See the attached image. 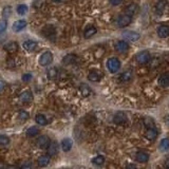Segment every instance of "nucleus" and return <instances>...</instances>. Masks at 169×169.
<instances>
[{
    "mask_svg": "<svg viewBox=\"0 0 169 169\" xmlns=\"http://www.w3.org/2000/svg\"><path fill=\"white\" fill-rule=\"evenodd\" d=\"M157 35L161 38H166V37L169 36V26H160L159 29H157Z\"/></svg>",
    "mask_w": 169,
    "mask_h": 169,
    "instance_id": "11",
    "label": "nucleus"
},
{
    "mask_svg": "<svg viewBox=\"0 0 169 169\" xmlns=\"http://www.w3.org/2000/svg\"><path fill=\"white\" fill-rule=\"evenodd\" d=\"M143 124L145 125V127H147L148 129L149 128H153L154 120H153V119H151V117H149V116H145L143 119Z\"/></svg>",
    "mask_w": 169,
    "mask_h": 169,
    "instance_id": "27",
    "label": "nucleus"
},
{
    "mask_svg": "<svg viewBox=\"0 0 169 169\" xmlns=\"http://www.w3.org/2000/svg\"><path fill=\"white\" fill-rule=\"evenodd\" d=\"M37 163H38V166H40V167L47 166L50 163V155H41L37 161Z\"/></svg>",
    "mask_w": 169,
    "mask_h": 169,
    "instance_id": "23",
    "label": "nucleus"
},
{
    "mask_svg": "<svg viewBox=\"0 0 169 169\" xmlns=\"http://www.w3.org/2000/svg\"><path fill=\"white\" fill-rule=\"evenodd\" d=\"M52 1H54V2H61L63 0H52Z\"/></svg>",
    "mask_w": 169,
    "mask_h": 169,
    "instance_id": "45",
    "label": "nucleus"
},
{
    "mask_svg": "<svg viewBox=\"0 0 169 169\" xmlns=\"http://www.w3.org/2000/svg\"><path fill=\"white\" fill-rule=\"evenodd\" d=\"M39 133V129L37 127H31L26 130V135L28 136H35Z\"/></svg>",
    "mask_w": 169,
    "mask_h": 169,
    "instance_id": "32",
    "label": "nucleus"
},
{
    "mask_svg": "<svg viewBox=\"0 0 169 169\" xmlns=\"http://www.w3.org/2000/svg\"><path fill=\"white\" fill-rule=\"evenodd\" d=\"M35 120H36L37 124H39V125H41V126L47 125V123H48V120H47V119H45V115H42V114H37L36 116H35Z\"/></svg>",
    "mask_w": 169,
    "mask_h": 169,
    "instance_id": "28",
    "label": "nucleus"
},
{
    "mask_svg": "<svg viewBox=\"0 0 169 169\" xmlns=\"http://www.w3.org/2000/svg\"><path fill=\"white\" fill-rule=\"evenodd\" d=\"M2 167H3V165H2V164H0V168H2Z\"/></svg>",
    "mask_w": 169,
    "mask_h": 169,
    "instance_id": "46",
    "label": "nucleus"
},
{
    "mask_svg": "<svg viewBox=\"0 0 169 169\" xmlns=\"http://www.w3.org/2000/svg\"><path fill=\"white\" fill-rule=\"evenodd\" d=\"M107 68L111 73H116L120 68V63L116 57H112L107 61Z\"/></svg>",
    "mask_w": 169,
    "mask_h": 169,
    "instance_id": "1",
    "label": "nucleus"
},
{
    "mask_svg": "<svg viewBox=\"0 0 169 169\" xmlns=\"http://www.w3.org/2000/svg\"><path fill=\"white\" fill-rule=\"evenodd\" d=\"M48 77L50 79H54L56 76H57V69L56 68H50L48 70Z\"/></svg>",
    "mask_w": 169,
    "mask_h": 169,
    "instance_id": "33",
    "label": "nucleus"
},
{
    "mask_svg": "<svg viewBox=\"0 0 169 169\" xmlns=\"http://www.w3.org/2000/svg\"><path fill=\"white\" fill-rule=\"evenodd\" d=\"M11 14H12V9H11L10 7H5L3 11H2V16H3L4 18H9Z\"/></svg>",
    "mask_w": 169,
    "mask_h": 169,
    "instance_id": "35",
    "label": "nucleus"
},
{
    "mask_svg": "<svg viewBox=\"0 0 169 169\" xmlns=\"http://www.w3.org/2000/svg\"><path fill=\"white\" fill-rule=\"evenodd\" d=\"M122 2H123V0H110V3H111L112 5H114V7L120 5Z\"/></svg>",
    "mask_w": 169,
    "mask_h": 169,
    "instance_id": "40",
    "label": "nucleus"
},
{
    "mask_svg": "<svg viewBox=\"0 0 169 169\" xmlns=\"http://www.w3.org/2000/svg\"><path fill=\"white\" fill-rule=\"evenodd\" d=\"M32 167V164L30 162L29 163H26V164H23L22 166H21V168H23V169H26V168H31Z\"/></svg>",
    "mask_w": 169,
    "mask_h": 169,
    "instance_id": "41",
    "label": "nucleus"
},
{
    "mask_svg": "<svg viewBox=\"0 0 169 169\" xmlns=\"http://www.w3.org/2000/svg\"><path fill=\"white\" fill-rule=\"evenodd\" d=\"M159 85L162 87H169V74H162L159 77Z\"/></svg>",
    "mask_w": 169,
    "mask_h": 169,
    "instance_id": "19",
    "label": "nucleus"
},
{
    "mask_svg": "<svg viewBox=\"0 0 169 169\" xmlns=\"http://www.w3.org/2000/svg\"><path fill=\"white\" fill-rule=\"evenodd\" d=\"M55 34V29L53 26H47L42 29V35L45 37H52Z\"/></svg>",
    "mask_w": 169,
    "mask_h": 169,
    "instance_id": "16",
    "label": "nucleus"
},
{
    "mask_svg": "<svg viewBox=\"0 0 169 169\" xmlns=\"http://www.w3.org/2000/svg\"><path fill=\"white\" fill-rule=\"evenodd\" d=\"M138 11V5L135 4V3H130L129 5L126 7V10H125V14L129 15L132 17L133 15L136 14V12Z\"/></svg>",
    "mask_w": 169,
    "mask_h": 169,
    "instance_id": "10",
    "label": "nucleus"
},
{
    "mask_svg": "<svg viewBox=\"0 0 169 169\" xmlns=\"http://www.w3.org/2000/svg\"><path fill=\"white\" fill-rule=\"evenodd\" d=\"M135 59L139 65H145V63L150 61V54L148 51H141L135 56Z\"/></svg>",
    "mask_w": 169,
    "mask_h": 169,
    "instance_id": "2",
    "label": "nucleus"
},
{
    "mask_svg": "<svg viewBox=\"0 0 169 169\" xmlns=\"http://www.w3.org/2000/svg\"><path fill=\"white\" fill-rule=\"evenodd\" d=\"M127 167H128V168H135V165H133V164H130V165H128Z\"/></svg>",
    "mask_w": 169,
    "mask_h": 169,
    "instance_id": "44",
    "label": "nucleus"
},
{
    "mask_svg": "<svg viewBox=\"0 0 169 169\" xmlns=\"http://www.w3.org/2000/svg\"><path fill=\"white\" fill-rule=\"evenodd\" d=\"M52 60H53V54L51 52H45L44 54H42L41 56H40V58H39V63L41 66H48V65H50L51 63H52Z\"/></svg>",
    "mask_w": 169,
    "mask_h": 169,
    "instance_id": "4",
    "label": "nucleus"
},
{
    "mask_svg": "<svg viewBox=\"0 0 169 169\" xmlns=\"http://www.w3.org/2000/svg\"><path fill=\"white\" fill-rule=\"evenodd\" d=\"M79 91H80V93H82V95L84 96V97H87V96H89L91 94V89L86 84L80 85Z\"/></svg>",
    "mask_w": 169,
    "mask_h": 169,
    "instance_id": "25",
    "label": "nucleus"
},
{
    "mask_svg": "<svg viewBox=\"0 0 169 169\" xmlns=\"http://www.w3.org/2000/svg\"><path fill=\"white\" fill-rule=\"evenodd\" d=\"M4 50L7 51L9 53H15L16 51L18 50V45L16 44L15 41L7 42V44L4 45Z\"/></svg>",
    "mask_w": 169,
    "mask_h": 169,
    "instance_id": "15",
    "label": "nucleus"
},
{
    "mask_svg": "<svg viewBox=\"0 0 169 169\" xmlns=\"http://www.w3.org/2000/svg\"><path fill=\"white\" fill-rule=\"evenodd\" d=\"M18 119L23 122V120L29 119V113H28V112H26V111H20L19 114H18Z\"/></svg>",
    "mask_w": 169,
    "mask_h": 169,
    "instance_id": "37",
    "label": "nucleus"
},
{
    "mask_svg": "<svg viewBox=\"0 0 169 169\" xmlns=\"http://www.w3.org/2000/svg\"><path fill=\"white\" fill-rule=\"evenodd\" d=\"M115 50L120 53H126L129 50V45L125 40H120V41H117L115 44Z\"/></svg>",
    "mask_w": 169,
    "mask_h": 169,
    "instance_id": "6",
    "label": "nucleus"
},
{
    "mask_svg": "<svg viewBox=\"0 0 169 169\" xmlns=\"http://www.w3.org/2000/svg\"><path fill=\"white\" fill-rule=\"evenodd\" d=\"M113 122L115 124L117 125H122V124H125L127 122V115L124 112L120 111V112H116L113 116Z\"/></svg>",
    "mask_w": 169,
    "mask_h": 169,
    "instance_id": "5",
    "label": "nucleus"
},
{
    "mask_svg": "<svg viewBox=\"0 0 169 169\" xmlns=\"http://www.w3.org/2000/svg\"><path fill=\"white\" fill-rule=\"evenodd\" d=\"M160 149L162 151H166L169 149V139L168 138H163L160 143Z\"/></svg>",
    "mask_w": 169,
    "mask_h": 169,
    "instance_id": "29",
    "label": "nucleus"
},
{
    "mask_svg": "<svg viewBox=\"0 0 169 169\" xmlns=\"http://www.w3.org/2000/svg\"><path fill=\"white\" fill-rule=\"evenodd\" d=\"M48 153L49 155H55L58 152V144L57 142H51L50 145L48 146Z\"/></svg>",
    "mask_w": 169,
    "mask_h": 169,
    "instance_id": "13",
    "label": "nucleus"
},
{
    "mask_svg": "<svg viewBox=\"0 0 169 169\" xmlns=\"http://www.w3.org/2000/svg\"><path fill=\"white\" fill-rule=\"evenodd\" d=\"M72 145H73V143H72V139L65 138V139H63V142H61V148H63V150L65 152H68L71 150Z\"/></svg>",
    "mask_w": 169,
    "mask_h": 169,
    "instance_id": "17",
    "label": "nucleus"
},
{
    "mask_svg": "<svg viewBox=\"0 0 169 169\" xmlns=\"http://www.w3.org/2000/svg\"><path fill=\"white\" fill-rule=\"evenodd\" d=\"M31 78H32V74H25L22 76V80L23 82H29V80H31Z\"/></svg>",
    "mask_w": 169,
    "mask_h": 169,
    "instance_id": "39",
    "label": "nucleus"
},
{
    "mask_svg": "<svg viewBox=\"0 0 169 169\" xmlns=\"http://www.w3.org/2000/svg\"><path fill=\"white\" fill-rule=\"evenodd\" d=\"M77 57L73 54H69L63 57V63L65 65H71V63H74L76 61Z\"/></svg>",
    "mask_w": 169,
    "mask_h": 169,
    "instance_id": "26",
    "label": "nucleus"
},
{
    "mask_svg": "<svg viewBox=\"0 0 169 169\" xmlns=\"http://www.w3.org/2000/svg\"><path fill=\"white\" fill-rule=\"evenodd\" d=\"M7 144H10V138L5 135H0V145L1 146H7Z\"/></svg>",
    "mask_w": 169,
    "mask_h": 169,
    "instance_id": "36",
    "label": "nucleus"
},
{
    "mask_svg": "<svg viewBox=\"0 0 169 169\" xmlns=\"http://www.w3.org/2000/svg\"><path fill=\"white\" fill-rule=\"evenodd\" d=\"M157 131L154 129V128H149L146 132V138L149 139V141H153V139L157 138Z\"/></svg>",
    "mask_w": 169,
    "mask_h": 169,
    "instance_id": "24",
    "label": "nucleus"
},
{
    "mask_svg": "<svg viewBox=\"0 0 169 169\" xmlns=\"http://www.w3.org/2000/svg\"><path fill=\"white\" fill-rule=\"evenodd\" d=\"M19 100L21 103H23V104H29L30 101H32V100H33V95H32L31 91H25L23 93H21L19 96Z\"/></svg>",
    "mask_w": 169,
    "mask_h": 169,
    "instance_id": "9",
    "label": "nucleus"
},
{
    "mask_svg": "<svg viewBox=\"0 0 169 169\" xmlns=\"http://www.w3.org/2000/svg\"><path fill=\"white\" fill-rule=\"evenodd\" d=\"M26 26V20H17L13 23V31L14 32H19L21 30H23Z\"/></svg>",
    "mask_w": 169,
    "mask_h": 169,
    "instance_id": "12",
    "label": "nucleus"
},
{
    "mask_svg": "<svg viewBox=\"0 0 169 169\" xmlns=\"http://www.w3.org/2000/svg\"><path fill=\"white\" fill-rule=\"evenodd\" d=\"M165 123H166V125H168L169 126V115H167V116H165Z\"/></svg>",
    "mask_w": 169,
    "mask_h": 169,
    "instance_id": "43",
    "label": "nucleus"
},
{
    "mask_svg": "<svg viewBox=\"0 0 169 169\" xmlns=\"http://www.w3.org/2000/svg\"><path fill=\"white\" fill-rule=\"evenodd\" d=\"M165 7H166V2L164 0H160V1H157V3L155 4L157 12H159V13H162L163 11L165 10Z\"/></svg>",
    "mask_w": 169,
    "mask_h": 169,
    "instance_id": "30",
    "label": "nucleus"
},
{
    "mask_svg": "<svg viewBox=\"0 0 169 169\" xmlns=\"http://www.w3.org/2000/svg\"><path fill=\"white\" fill-rule=\"evenodd\" d=\"M7 26V22L5 19H0V33H2L3 31H5Z\"/></svg>",
    "mask_w": 169,
    "mask_h": 169,
    "instance_id": "38",
    "label": "nucleus"
},
{
    "mask_svg": "<svg viewBox=\"0 0 169 169\" xmlns=\"http://www.w3.org/2000/svg\"><path fill=\"white\" fill-rule=\"evenodd\" d=\"M88 78H89L90 82H100L101 78V74L97 71H92V72H90L89 75H88Z\"/></svg>",
    "mask_w": 169,
    "mask_h": 169,
    "instance_id": "18",
    "label": "nucleus"
},
{
    "mask_svg": "<svg viewBox=\"0 0 169 169\" xmlns=\"http://www.w3.org/2000/svg\"><path fill=\"white\" fill-rule=\"evenodd\" d=\"M132 21V17L127 14H124V15H120L119 18H117V26L120 28H125V26H129Z\"/></svg>",
    "mask_w": 169,
    "mask_h": 169,
    "instance_id": "3",
    "label": "nucleus"
},
{
    "mask_svg": "<svg viewBox=\"0 0 169 169\" xmlns=\"http://www.w3.org/2000/svg\"><path fill=\"white\" fill-rule=\"evenodd\" d=\"M28 12V7L25 4H20V5H18V7H17V13L19 15H25L26 13Z\"/></svg>",
    "mask_w": 169,
    "mask_h": 169,
    "instance_id": "34",
    "label": "nucleus"
},
{
    "mask_svg": "<svg viewBox=\"0 0 169 169\" xmlns=\"http://www.w3.org/2000/svg\"><path fill=\"white\" fill-rule=\"evenodd\" d=\"M51 141L48 135H40L38 139H37V144L41 149H47L48 146L50 145Z\"/></svg>",
    "mask_w": 169,
    "mask_h": 169,
    "instance_id": "7",
    "label": "nucleus"
},
{
    "mask_svg": "<svg viewBox=\"0 0 169 169\" xmlns=\"http://www.w3.org/2000/svg\"><path fill=\"white\" fill-rule=\"evenodd\" d=\"M135 160L139 163H146V162H148V160H149V155L147 154L146 152H143V151L138 152L135 155Z\"/></svg>",
    "mask_w": 169,
    "mask_h": 169,
    "instance_id": "14",
    "label": "nucleus"
},
{
    "mask_svg": "<svg viewBox=\"0 0 169 169\" xmlns=\"http://www.w3.org/2000/svg\"><path fill=\"white\" fill-rule=\"evenodd\" d=\"M92 162H93V164H94V165L101 166L105 163V157H103V155H97V157H95L94 159L92 160Z\"/></svg>",
    "mask_w": 169,
    "mask_h": 169,
    "instance_id": "31",
    "label": "nucleus"
},
{
    "mask_svg": "<svg viewBox=\"0 0 169 169\" xmlns=\"http://www.w3.org/2000/svg\"><path fill=\"white\" fill-rule=\"evenodd\" d=\"M4 86H5L4 82H3V80L0 79V92H2V90L4 89Z\"/></svg>",
    "mask_w": 169,
    "mask_h": 169,
    "instance_id": "42",
    "label": "nucleus"
},
{
    "mask_svg": "<svg viewBox=\"0 0 169 169\" xmlns=\"http://www.w3.org/2000/svg\"><path fill=\"white\" fill-rule=\"evenodd\" d=\"M123 37L129 41H135V40L139 39V34L134 31H125L123 33Z\"/></svg>",
    "mask_w": 169,
    "mask_h": 169,
    "instance_id": "8",
    "label": "nucleus"
},
{
    "mask_svg": "<svg viewBox=\"0 0 169 169\" xmlns=\"http://www.w3.org/2000/svg\"><path fill=\"white\" fill-rule=\"evenodd\" d=\"M120 82H130V80L132 79V72H131V71H125L124 73L120 74Z\"/></svg>",
    "mask_w": 169,
    "mask_h": 169,
    "instance_id": "22",
    "label": "nucleus"
},
{
    "mask_svg": "<svg viewBox=\"0 0 169 169\" xmlns=\"http://www.w3.org/2000/svg\"><path fill=\"white\" fill-rule=\"evenodd\" d=\"M96 32H97V30H96L95 26H88V28L86 29L85 32H84L85 38H90V37H92L94 34H96Z\"/></svg>",
    "mask_w": 169,
    "mask_h": 169,
    "instance_id": "21",
    "label": "nucleus"
},
{
    "mask_svg": "<svg viewBox=\"0 0 169 169\" xmlns=\"http://www.w3.org/2000/svg\"><path fill=\"white\" fill-rule=\"evenodd\" d=\"M37 44L33 40H26V41L23 42V48H25V50L29 51V52H32V51L35 50V48H36Z\"/></svg>",
    "mask_w": 169,
    "mask_h": 169,
    "instance_id": "20",
    "label": "nucleus"
}]
</instances>
